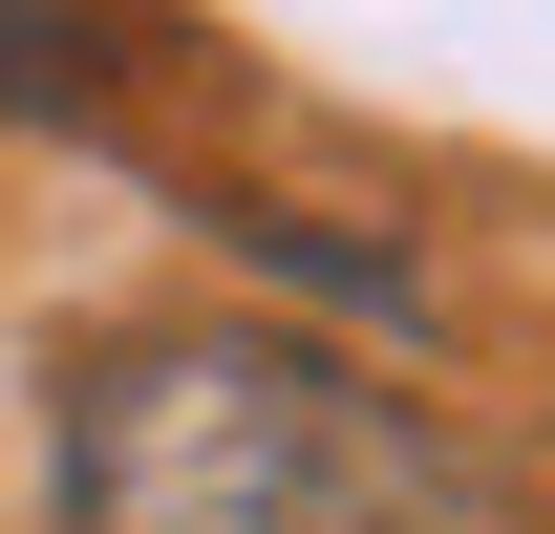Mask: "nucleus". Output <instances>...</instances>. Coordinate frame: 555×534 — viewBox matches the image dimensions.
I'll list each match as a JSON object with an SVG mask.
<instances>
[{"mask_svg": "<svg viewBox=\"0 0 555 534\" xmlns=\"http://www.w3.org/2000/svg\"><path fill=\"white\" fill-rule=\"evenodd\" d=\"M65 534H491L470 449L278 321H129L65 385Z\"/></svg>", "mask_w": 555, "mask_h": 534, "instance_id": "nucleus-1", "label": "nucleus"}, {"mask_svg": "<svg viewBox=\"0 0 555 534\" xmlns=\"http://www.w3.org/2000/svg\"><path fill=\"white\" fill-rule=\"evenodd\" d=\"M0 107H22V129H65V107H107V43H86L65 0H0Z\"/></svg>", "mask_w": 555, "mask_h": 534, "instance_id": "nucleus-2", "label": "nucleus"}]
</instances>
